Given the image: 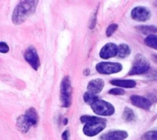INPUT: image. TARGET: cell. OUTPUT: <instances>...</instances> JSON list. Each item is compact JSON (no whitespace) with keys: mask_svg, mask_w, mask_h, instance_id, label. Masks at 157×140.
<instances>
[{"mask_svg":"<svg viewBox=\"0 0 157 140\" xmlns=\"http://www.w3.org/2000/svg\"><path fill=\"white\" fill-rule=\"evenodd\" d=\"M39 0H20L15 7L12 21L14 25H19L26 20L36 11Z\"/></svg>","mask_w":157,"mask_h":140,"instance_id":"obj_1","label":"cell"},{"mask_svg":"<svg viewBox=\"0 0 157 140\" xmlns=\"http://www.w3.org/2000/svg\"><path fill=\"white\" fill-rule=\"evenodd\" d=\"M82 123H85L83 128V133L88 136H94L101 132L106 126L105 120L98 117L82 115L80 117Z\"/></svg>","mask_w":157,"mask_h":140,"instance_id":"obj_2","label":"cell"},{"mask_svg":"<svg viewBox=\"0 0 157 140\" xmlns=\"http://www.w3.org/2000/svg\"><path fill=\"white\" fill-rule=\"evenodd\" d=\"M150 69V63L148 60L142 55L137 54L134 57L132 67L129 71V75H138L147 73Z\"/></svg>","mask_w":157,"mask_h":140,"instance_id":"obj_3","label":"cell"},{"mask_svg":"<svg viewBox=\"0 0 157 140\" xmlns=\"http://www.w3.org/2000/svg\"><path fill=\"white\" fill-rule=\"evenodd\" d=\"M72 88L70 79L68 76H65L62 79L60 86V100L61 106L68 107L71 104Z\"/></svg>","mask_w":157,"mask_h":140,"instance_id":"obj_4","label":"cell"},{"mask_svg":"<svg viewBox=\"0 0 157 140\" xmlns=\"http://www.w3.org/2000/svg\"><path fill=\"white\" fill-rule=\"evenodd\" d=\"M91 107L95 114L99 115L110 116L115 112V108L112 104L99 99L91 104Z\"/></svg>","mask_w":157,"mask_h":140,"instance_id":"obj_5","label":"cell"},{"mask_svg":"<svg viewBox=\"0 0 157 140\" xmlns=\"http://www.w3.org/2000/svg\"><path fill=\"white\" fill-rule=\"evenodd\" d=\"M123 66L119 63L100 62L96 65V71L102 74H111L122 70Z\"/></svg>","mask_w":157,"mask_h":140,"instance_id":"obj_6","label":"cell"},{"mask_svg":"<svg viewBox=\"0 0 157 140\" xmlns=\"http://www.w3.org/2000/svg\"><path fill=\"white\" fill-rule=\"evenodd\" d=\"M24 58L34 70L38 69L40 66V60L34 47L32 46L28 47L25 52Z\"/></svg>","mask_w":157,"mask_h":140,"instance_id":"obj_7","label":"cell"},{"mask_svg":"<svg viewBox=\"0 0 157 140\" xmlns=\"http://www.w3.org/2000/svg\"><path fill=\"white\" fill-rule=\"evenodd\" d=\"M131 17L138 21H145L151 17L150 11L146 7L138 6L134 7L131 11Z\"/></svg>","mask_w":157,"mask_h":140,"instance_id":"obj_8","label":"cell"},{"mask_svg":"<svg viewBox=\"0 0 157 140\" xmlns=\"http://www.w3.org/2000/svg\"><path fill=\"white\" fill-rule=\"evenodd\" d=\"M118 47L112 42L104 45L100 50L99 56L102 59H108L113 57L118 54Z\"/></svg>","mask_w":157,"mask_h":140,"instance_id":"obj_9","label":"cell"},{"mask_svg":"<svg viewBox=\"0 0 157 140\" xmlns=\"http://www.w3.org/2000/svg\"><path fill=\"white\" fill-rule=\"evenodd\" d=\"M33 125H35L34 122L25 114L20 115L17 119V127L18 130L23 133L28 132L30 127Z\"/></svg>","mask_w":157,"mask_h":140,"instance_id":"obj_10","label":"cell"},{"mask_svg":"<svg viewBox=\"0 0 157 140\" xmlns=\"http://www.w3.org/2000/svg\"><path fill=\"white\" fill-rule=\"evenodd\" d=\"M128 136V133L123 130L110 131L102 134L100 140H124Z\"/></svg>","mask_w":157,"mask_h":140,"instance_id":"obj_11","label":"cell"},{"mask_svg":"<svg viewBox=\"0 0 157 140\" xmlns=\"http://www.w3.org/2000/svg\"><path fill=\"white\" fill-rule=\"evenodd\" d=\"M130 100L131 103L135 106L145 110L150 109L151 106V103L148 99L139 95H132L130 97Z\"/></svg>","mask_w":157,"mask_h":140,"instance_id":"obj_12","label":"cell"},{"mask_svg":"<svg viewBox=\"0 0 157 140\" xmlns=\"http://www.w3.org/2000/svg\"><path fill=\"white\" fill-rule=\"evenodd\" d=\"M104 86V82L101 79H95L89 82L87 85L88 91L96 95L101 91Z\"/></svg>","mask_w":157,"mask_h":140,"instance_id":"obj_13","label":"cell"},{"mask_svg":"<svg viewBox=\"0 0 157 140\" xmlns=\"http://www.w3.org/2000/svg\"><path fill=\"white\" fill-rule=\"evenodd\" d=\"M112 85L123 88H133L136 85V82L130 79H114L110 81Z\"/></svg>","mask_w":157,"mask_h":140,"instance_id":"obj_14","label":"cell"},{"mask_svg":"<svg viewBox=\"0 0 157 140\" xmlns=\"http://www.w3.org/2000/svg\"><path fill=\"white\" fill-rule=\"evenodd\" d=\"M131 53V49L126 44H121L118 45V56L121 58H126Z\"/></svg>","mask_w":157,"mask_h":140,"instance_id":"obj_15","label":"cell"},{"mask_svg":"<svg viewBox=\"0 0 157 140\" xmlns=\"http://www.w3.org/2000/svg\"><path fill=\"white\" fill-rule=\"evenodd\" d=\"M137 29L144 34L151 35L157 31V28L153 25H141L137 27Z\"/></svg>","mask_w":157,"mask_h":140,"instance_id":"obj_16","label":"cell"},{"mask_svg":"<svg viewBox=\"0 0 157 140\" xmlns=\"http://www.w3.org/2000/svg\"><path fill=\"white\" fill-rule=\"evenodd\" d=\"M145 45L149 47L157 50V36L151 34L148 35L144 40Z\"/></svg>","mask_w":157,"mask_h":140,"instance_id":"obj_17","label":"cell"},{"mask_svg":"<svg viewBox=\"0 0 157 140\" xmlns=\"http://www.w3.org/2000/svg\"><path fill=\"white\" fill-rule=\"evenodd\" d=\"M141 140H157V128L149 130L141 136Z\"/></svg>","mask_w":157,"mask_h":140,"instance_id":"obj_18","label":"cell"},{"mask_svg":"<svg viewBox=\"0 0 157 140\" xmlns=\"http://www.w3.org/2000/svg\"><path fill=\"white\" fill-rule=\"evenodd\" d=\"M123 118L126 122H131L134 120L135 115L133 111L129 107H126L123 113Z\"/></svg>","mask_w":157,"mask_h":140,"instance_id":"obj_19","label":"cell"},{"mask_svg":"<svg viewBox=\"0 0 157 140\" xmlns=\"http://www.w3.org/2000/svg\"><path fill=\"white\" fill-rule=\"evenodd\" d=\"M98 99V97L94 95L93 94L89 91L85 92L83 95V100L84 101L89 104H91L93 102Z\"/></svg>","mask_w":157,"mask_h":140,"instance_id":"obj_20","label":"cell"},{"mask_svg":"<svg viewBox=\"0 0 157 140\" xmlns=\"http://www.w3.org/2000/svg\"><path fill=\"white\" fill-rule=\"evenodd\" d=\"M98 11V7H97V9L94 11V12L92 14V15L90 17V19L89 24H88V27L91 29L94 28L95 25H96Z\"/></svg>","mask_w":157,"mask_h":140,"instance_id":"obj_21","label":"cell"},{"mask_svg":"<svg viewBox=\"0 0 157 140\" xmlns=\"http://www.w3.org/2000/svg\"><path fill=\"white\" fill-rule=\"evenodd\" d=\"M118 25L116 23H112L110 24L106 29V36L107 37H110L111 36L115 31L116 30L118 29Z\"/></svg>","mask_w":157,"mask_h":140,"instance_id":"obj_22","label":"cell"},{"mask_svg":"<svg viewBox=\"0 0 157 140\" xmlns=\"http://www.w3.org/2000/svg\"><path fill=\"white\" fill-rule=\"evenodd\" d=\"M109 93L113 95H123L125 93V91L121 88H114L110 90Z\"/></svg>","mask_w":157,"mask_h":140,"instance_id":"obj_23","label":"cell"},{"mask_svg":"<svg viewBox=\"0 0 157 140\" xmlns=\"http://www.w3.org/2000/svg\"><path fill=\"white\" fill-rule=\"evenodd\" d=\"M148 73V77L153 80H157V69H153L150 71V69L147 72Z\"/></svg>","mask_w":157,"mask_h":140,"instance_id":"obj_24","label":"cell"},{"mask_svg":"<svg viewBox=\"0 0 157 140\" xmlns=\"http://www.w3.org/2000/svg\"><path fill=\"white\" fill-rule=\"evenodd\" d=\"M9 50V47L8 45L4 42H0V52L2 53H6Z\"/></svg>","mask_w":157,"mask_h":140,"instance_id":"obj_25","label":"cell"},{"mask_svg":"<svg viewBox=\"0 0 157 140\" xmlns=\"http://www.w3.org/2000/svg\"><path fill=\"white\" fill-rule=\"evenodd\" d=\"M62 139L63 140H69V132L67 130H65L63 133H62V136H61Z\"/></svg>","mask_w":157,"mask_h":140,"instance_id":"obj_26","label":"cell"},{"mask_svg":"<svg viewBox=\"0 0 157 140\" xmlns=\"http://www.w3.org/2000/svg\"><path fill=\"white\" fill-rule=\"evenodd\" d=\"M151 58H152V60H153L155 63L157 64V55H156V54L152 55Z\"/></svg>","mask_w":157,"mask_h":140,"instance_id":"obj_27","label":"cell"},{"mask_svg":"<svg viewBox=\"0 0 157 140\" xmlns=\"http://www.w3.org/2000/svg\"><path fill=\"white\" fill-rule=\"evenodd\" d=\"M83 74L85 75V76H87L90 74V70L88 69H86L83 71Z\"/></svg>","mask_w":157,"mask_h":140,"instance_id":"obj_28","label":"cell"},{"mask_svg":"<svg viewBox=\"0 0 157 140\" xmlns=\"http://www.w3.org/2000/svg\"><path fill=\"white\" fill-rule=\"evenodd\" d=\"M63 123H64V125H66L67 123V119H64V120L63 121Z\"/></svg>","mask_w":157,"mask_h":140,"instance_id":"obj_29","label":"cell"},{"mask_svg":"<svg viewBox=\"0 0 157 140\" xmlns=\"http://www.w3.org/2000/svg\"><path fill=\"white\" fill-rule=\"evenodd\" d=\"M156 4H157V0H156Z\"/></svg>","mask_w":157,"mask_h":140,"instance_id":"obj_30","label":"cell"}]
</instances>
